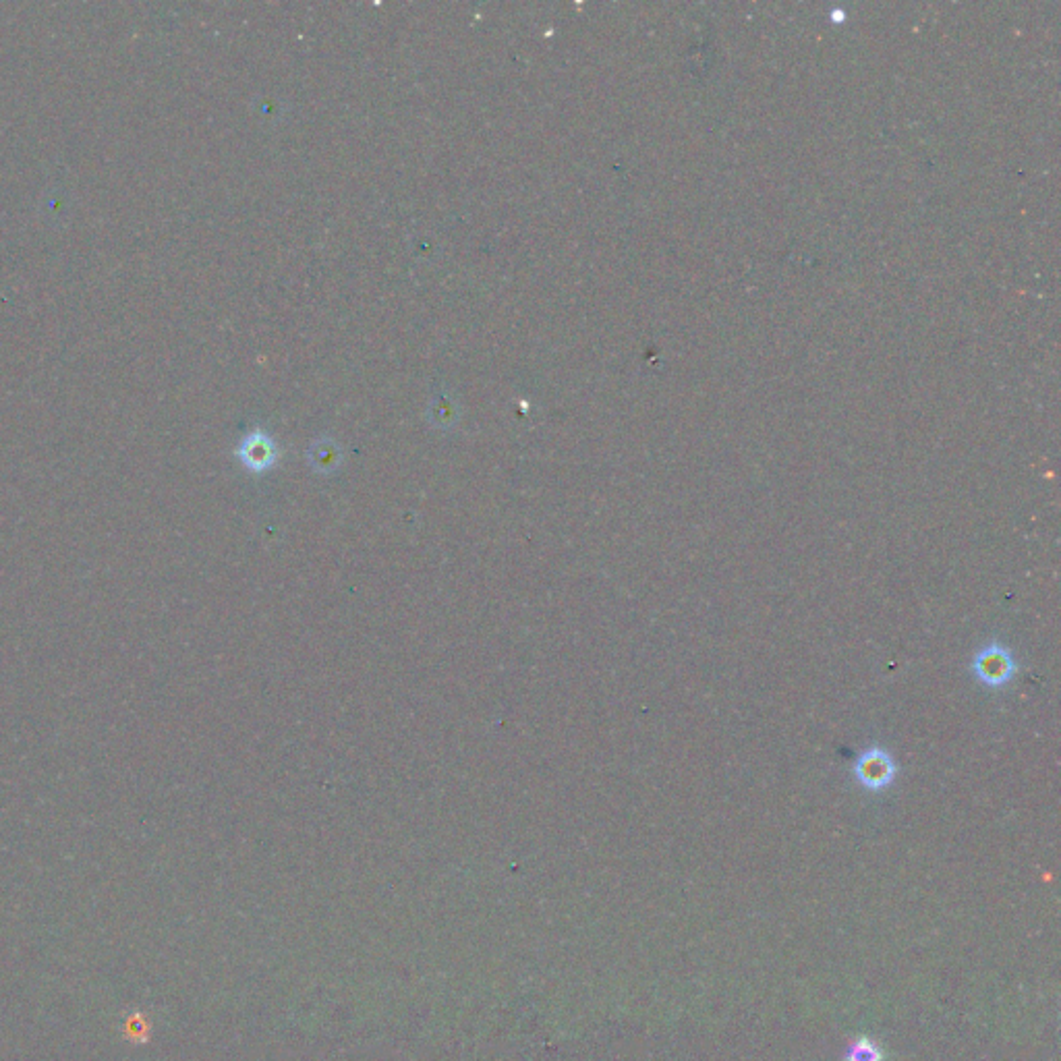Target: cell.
I'll list each match as a JSON object with an SVG mask.
<instances>
[{"mask_svg": "<svg viewBox=\"0 0 1061 1061\" xmlns=\"http://www.w3.org/2000/svg\"><path fill=\"white\" fill-rule=\"evenodd\" d=\"M309 461L313 469L322 473L334 471L340 463V448L332 440H318L309 448Z\"/></svg>", "mask_w": 1061, "mask_h": 1061, "instance_id": "4", "label": "cell"}, {"mask_svg": "<svg viewBox=\"0 0 1061 1061\" xmlns=\"http://www.w3.org/2000/svg\"><path fill=\"white\" fill-rule=\"evenodd\" d=\"M898 771L900 767L896 759L892 757V753L879 747V744L865 749L854 759V765H852V776L856 784L873 794H881L885 790H890L898 778Z\"/></svg>", "mask_w": 1061, "mask_h": 1061, "instance_id": "2", "label": "cell"}, {"mask_svg": "<svg viewBox=\"0 0 1061 1061\" xmlns=\"http://www.w3.org/2000/svg\"><path fill=\"white\" fill-rule=\"evenodd\" d=\"M846 1061H883V1051L869 1039H856L846 1055Z\"/></svg>", "mask_w": 1061, "mask_h": 1061, "instance_id": "5", "label": "cell"}, {"mask_svg": "<svg viewBox=\"0 0 1061 1061\" xmlns=\"http://www.w3.org/2000/svg\"><path fill=\"white\" fill-rule=\"evenodd\" d=\"M239 458L251 471H266L276 461V444L264 432H253L241 442Z\"/></svg>", "mask_w": 1061, "mask_h": 1061, "instance_id": "3", "label": "cell"}, {"mask_svg": "<svg viewBox=\"0 0 1061 1061\" xmlns=\"http://www.w3.org/2000/svg\"><path fill=\"white\" fill-rule=\"evenodd\" d=\"M970 672L987 688H1003L1018 676L1020 664L1006 643L991 639L972 655Z\"/></svg>", "mask_w": 1061, "mask_h": 1061, "instance_id": "1", "label": "cell"}]
</instances>
